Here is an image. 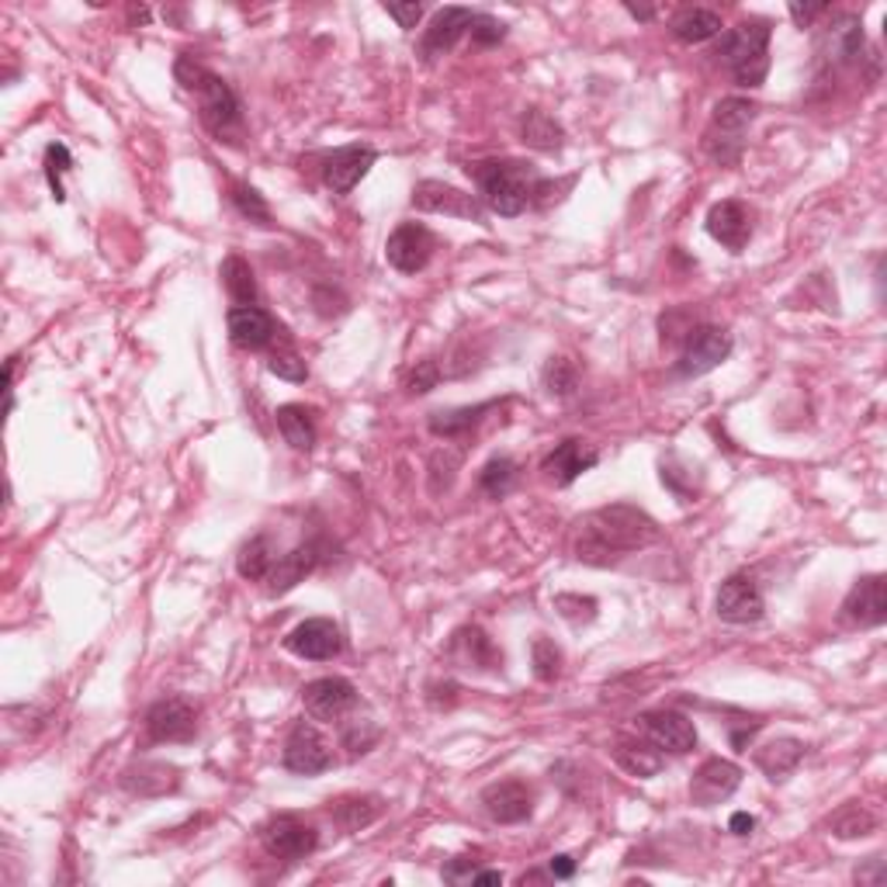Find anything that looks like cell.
<instances>
[{
  "instance_id": "1",
  "label": "cell",
  "mask_w": 887,
  "mask_h": 887,
  "mask_svg": "<svg viewBox=\"0 0 887 887\" xmlns=\"http://www.w3.org/2000/svg\"><path fill=\"white\" fill-rule=\"evenodd\" d=\"M659 541V524L645 509L614 503L593 509L580 524V538H575V559L586 565H610L625 554H635Z\"/></svg>"
},
{
  "instance_id": "2",
  "label": "cell",
  "mask_w": 887,
  "mask_h": 887,
  "mask_svg": "<svg viewBox=\"0 0 887 887\" xmlns=\"http://www.w3.org/2000/svg\"><path fill=\"white\" fill-rule=\"evenodd\" d=\"M173 74H177V83H181L188 94H194L198 119H202V125L212 132V136L226 139V143H239L243 139V111H239V98H236L233 87L218 74H212L209 66L194 63L191 56L177 59Z\"/></svg>"
},
{
  "instance_id": "3",
  "label": "cell",
  "mask_w": 887,
  "mask_h": 887,
  "mask_svg": "<svg viewBox=\"0 0 887 887\" xmlns=\"http://www.w3.org/2000/svg\"><path fill=\"white\" fill-rule=\"evenodd\" d=\"M482 202L503 218H517L535 202L541 188V173L527 160H490L475 167Z\"/></svg>"
},
{
  "instance_id": "4",
  "label": "cell",
  "mask_w": 887,
  "mask_h": 887,
  "mask_svg": "<svg viewBox=\"0 0 887 887\" xmlns=\"http://www.w3.org/2000/svg\"><path fill=\"white\" fill-rule=\"evenodd\" d=\"M721 56L742 87H763L770 74V21L752 18L721 38Z\"/></svg>"
},
{
  "instance_id": "5",
  "label": "cell",
  "mask_w": 887,
  "mask_h": 887,
  "mask_svg": "<svg viewBox=\"0 0 887 887\" xmlns=\"http://www.w3.org/2000/svg\"><path fill=\"white\" fill-rule=\"evenodd\" d=\"M752 119H756V104L745 101V98H725L715 108L711 125H707V132H704V149L711 153L715 164L731 167L742 157L745 132H749Z\"/></svg>"
},
{
  "instance_id": "6",
  "label": "cell",
  "mask_w": 887,
  "mask_h": 887,
  "mask_svg": "<svg viewBox=\"0 0 887 887\" xmlns=\"http://www.w3.org/2000/svg\"><path fill=\"white\" fill-rule=\"evenodd\" d=\"M731 353V337L728 329L700 323L686 329V344H683V358H680V374L686 379H700V374L715 371L721 361H728Z\"/></svg>"
},
{
  "instance_id": "7",
  "label": "cell",
  "mask_w": 887,
  "mask_h": 887,
  "mask_svg": "<svg viewBox=\"0 0 887 887\" xmlns=\"http://www.w3.org/2000/svg\"><path fill=\"white\" fill-rule=\"evenodd\" d=\"M434 247H437V239L427 226H419V222H403V226H398L385 243V260L398 274H419L430 263Z\"/></svg>"
},
{
  "instance_id": "8",
  "label": "cell",
  "mask_w": 887,
  "mask_h": 887,
  "mask_svg": "<svg viewBox=\"0 0 887 887\" xmlns=\"http://www.w3.org/2000/svg\"><path fill=\"white\" fill-rule=\"evenodd\" d=\"M263 850L278 860H302L319 846V835L313 826H305L295 815H278L260 829Z\"/></svg>"
},
{
  "instance_id": "9",
  "label": "cell",
  "mask_w": 887,
  "mask_h": 887,
  "mask_svg": "<svg viewBox=\"0 0 887 887\" xmlns=\"http://www.w3.org/2000/svg\"><path fill=\"white\" fill-rule=\"evenodd\" d=\"M302 704L316 721H340V718H347L353 711V704H358V690H353V683L344 680V676H323V680L305 683Z\"/></svg>"
},
{
  "instance_id": "10",
  "label": "cell",
  "mask_w": 887,
  "mask_h": 887,
  "mask_svg": "<svg viewBox=\"0 0 887 887\" xmlns=\"http://www.w3.org/2000/svg\"><path fill=\"white\" fill-rule=\"evenodd\" d=\"M284 766L302 776H316L333 766V749L329 742L316 731V725L299 721L292 728V736L284 742Z\"/></svg>"
},
{
  "instance_id": "11",
  "label": "cell",
  "mask_w": 887,
  "mask_h": 887,
  "mask_svg": "<svg viewBox=\"0 0 887 887\" xmlns=\"http://www.w3.org/2000/svg\"><path fill=\"white\" fill-rule=\"evenodd\" d=\"M715 607H718V617L728 620V625H756L766 610V600L749 575H731V580L721 583Z\"/></svg>"
},
{
  "instance_id": "12",
  "label": "cell",
  "mask_w": 887,
  "mask_h": 887,
  "mask_svg": "<svg viewBox=\"0 0 887 887\" xmlns=\"http://www.w3.org/2000/svg\"><path fill=\"white\" fill-rule=\"evenodd\" d=\"M146 731L153 742H188L198 731V711L184 697L157 700L146 715Z\"/></svg>"
},
{
  "instance_id": "13",
  "label": "cell",
  "mask_w": 887,
  "mask_h": 887,
  "mask_svg": "<svg viewBox=\"0 0 887 887\" xmlns=\"http://www.w3.org/2000/svg\"><path fill=\"white\" fill-rule=\"evenodd\" d=\"M413 209L419 212H437V215H454V218H469V222H482V205L479 198L461 191L454 184L444 181H424L416 184L413 191Z\"/></svg>"
},
{
  "instance_id": "14",
  "label": "cell",
  "mask_w": 887,
  "mask_h": 887,
  "mask_svg": "<svg viewBox=\"0 0 887 887\" xmlns=\"http://www.w3.org/2000/svg\"><path fill=\"white\" fill-rule=\"evenodd\" d=\"M284 649L295 652L299 659H308V662H326V659L340 655L344 638L333 620L313 617V620H302V625L284 638Z\"/></svg>"
},
{
  "instance_id": "15",
  "label": "cell",
  "mask_w": 887,
  "mask_h": 887,
  "mask_svg": "<svg viewBox=\"0 0 887 887\" xmlns=\"http://www.w3.org/2000/svg\"><path fill=\"white\" fill-rule=\"evenodd\" d=\"M374 160H379V149L361 146V143L344 146V149L329 153V157H326L323 181L333 188V194H350L353 188L364 181V173L374 167Z\"/></svg>"
},
{
  "instance_id": "16",
  "label": "cell",
  "mask_w": 887,
  "mask_h": 887,
  "mask_svg": "<svg viewBox=\"0 0 887 887\" xmlns=\"http://www.w3.org/2000/svg\"><path fill=\"white\" fill-rule=\"evenodd\" d=\"M742 784V770L731 760H707L690 781V801L697 808H715L728 801Z\"/></svg>"
},
{
  "instance_id": "17",
  "label": "cell",
  "mask_w": 887,
  "mask_h": 887,
  "mask_svg": "<svg viewBox=\"0 0 887 887\" xmlns=\"http://www.w3.org/2000/svg\"><path fill=\"white\" fill-rule=\"evenodd\" d=\"M842 617L860 628H877L887 620V590L884 575H863V580L850 590L846 604H842Z\"/></svg>"
},
{
  "instance_id": "18",
  "label": "cell",
  "mask_w": 887,
  "mask_h": 887,
  "mask_svg": "<svg viewBox=\"0 0 887 887\" xmlns=\"http://www.w3.org/2000/svg\"><path fill=\"white\" fill-rule=\"evenodd\" d=\"M596 461H600V451H596L593 444H586L580 437H569L544 458L541 469L554 485H572L580 475H586Z\"/></svg>"
},
{
  "instance_id": "19",
  "label": "cell",
  "mask_w": 887,
  "mask_h": 887,
  "mask_svg": "<svg viewBox=\"0 0 887 887\" xmlns=\"http://www.w3.org/2000/svg\"><path fill=\"white\" fill-rule=\"evenodd\" d=\"M641 728H645L652 745H659L665 752H676V756H683V752H690L697 745L694 721L680 711H649V715H641Z\"/></svg>"
},
{
  "instance_id": "20",
  "label": "cell",
  "mask_w": 887,
  "mask_h": 887,
  "mask_svg": "<svg viewBox=\"0 0 887 887\" xmlns=\"http://www.w3.org/2000/svg\"><path fill=\"white\" fill-rule=\"evenodd\" d=\"M482 805H485V811H490L493 822L514 826V822L530 818L535 794H530V787L524 781H499V784L482 790Z\"/></svg>"
},
{
  "instance_id": "21",
  "label": "cell",
  "mask_w": 887,
  "mask_h": 887,
  "mask_svg": "<svg viewBox=\"0 0 887 887\" xmlns=\"http://www.w3.org/2000/svg\"><path fill=\"white\" fill-rule=\"evenodd\" d=\"M229 326V340L243 350H260L268 347L274 337V319L263 313L260 305H236L226 316Z\"/></svg>"
},
{
  "instance_id": "22",
  "label": "cell",
  "mask_w": 887,
  "mask_h": 887,
  "mask_svg": "<svg viewBox=\"0 0 887 887\" xmlns=\"http://www.w3.org/2000/svg\"><path fill=\"white\" fill-rule=\"evenodd\" d=\"M707 233H711V239H718L721 247L739 254L752 236L749 209L742 202H718L711 212H707Z\"/></svg>"
},
{
  "instance_id": "23",
  "label": "cell",
  "mask_w": 887,
  "mask_h": 887,
  "mask_svg": "<svg viewBox=\"0 0 887 887\" xmlns=\"http://www.w3.org/2000/svg\"><path fill=\"white\" fill-rule=\"evenodd\" d=\"M323 548L316 544V541H305V544H299V548H292L288 554H278V562H274V569H271V575L263 583H268V590L271 593H288V590H295L308 572H313L316 565H319V554Z\"/></svg>"
},
{
  "instance_id": "24",
  "label": "cell",
  "mask_w": 887,
  "mask_h": 887,
  "mask_svg": "<svg viewBox=\"0 0 887 887\" xmlns=\"http://www.w3.org/2000/svg\"><path fill=\"white\" fill-rule=\"evenodd\" d=\"M472 18H475V11H469V8H444V11H437L434 21H430V29H427V35H424V56L427 59H437L444 53H451L454 42L464 32H469Z\"/></svg>"
},
{
  "instance_id": "25",
  "label": "cell",
  "mask_w": 887,
  "mask_h": 887,
  "mask_svg": "<svg viewBox=\"0 0 887 887\" xmlns=\"http://www.w3.org/2000/svg\"><path fill=\"white\" fill-rule=\"evenodd\" d=\"M826 59L835 66H853L863 56V21L856 14H842L832 21V29L822 38Z\"/></svg>"
},
{
  "instance_id": "26",
  "label": "cell",
  "mask_w": 887,
  "mask_h": 887,
  "mask_svg": "<svg viewBox=\"0 0 887 887\" xmlns=\"http://www.w3.org/2000/svg\"><path fill=\"white\" fill-rule=\"evenodd\" d=\"M451 652L458 655L461 665H469V670H496V665H503V652L493 645V638L482 628H461L454 635Z\"/></svg>"
},
{
  "instance_id": "27",
  "label": "cell",
  "mask_w": 887,
  "mask_h": 887,
  "mask_svg": "<svg viewBox=\"0 0 887 887\" xmlns=\"http://www.w3.org/2000/svg\"><path fill=\"white\" fill-rule=\"evenodd\" d=\"M805 760V742L797 739H773L763 749H756V766L770 776V781H784L787 773L797 770Z\"/></svg>"
},
{
  "instance_id": "28",
  "label": "cell",
  "mask_w": 887,
  "mask_h": 887,
  "mask_svg": "<svg viewBox=\"0 0 887 887\" xmlns=\"http://www.w3.org/2000/svg\"><path fill=\"white\" fill-rule=\"evenodd\" d=\"M614 760L625 773L638 776V781H652V776H659L665 766V756L659 752V745H649V742H620L614 749Z\"/></svg>"
},
{
  "instance_id": "29",
  "label": "cell",
  "mask_w": 887,
  "mask_h": 887,
  "mask_svg": "<svg viewBox=\"0 0 887 887\" xmlns=\"http://www.w3.org/2000/svg\"><path fill=\"white\" fill-rule=\"evenodd\" d=\"M274 562H278V551H274V544H271L268 535L250 538L247 544L239 548V554H236V569H239L243 580H250V583L268 580Z\"/></svg>"
},
{
  "instance_id": "30",
  "label": "cell",
  "mask_w": 887,
  "mask_h": 887,
  "mask_svg": "<svg viewBox=\"0 0 887 887\" xmlns=\"http://www.w3.org/2000/svg\"><path fill=\"white\" fill-rule=\"evenodd\" d=\"M278 427L284 434V440L292 444L295 451H313L316 444V416L313 409H305L299 403H288L278 409Z\"/></svg>"
},
{
  "instance_id": "31",
  "label": "cell",
  "mask_w": 887,
  "mask_h": 887,
  "mask_svg": "<svg viewBox=\"0 0 887 887\" xmlns=\"http://www.w3.org/2000/svg\"><path fill=\"white\" fill-rule=\"evenodd\" d=\"M721 32V14L707 8H686L673 18V35L686 46H700V42L715 38Z\"/></svg>"
},
{
  "instance_id": "32",
  "label": "cell",
  "mask_w": 887,
  "mask_h": 887,
  "mask_svg": "<svg viewBox=\"0 0 887 887\" xmlns=\"http://www.w3.org/2000/svg\"><path fill=\"white\" fill-rule=\"evenodd\" d=\"M125 790L139 794V797H149V794H167L177 787V770L167 766V763H139L136 770H128L122 776Z\"/></svg>"
},
{
  "instance_id": "33",
  "label": "cell",
  "mask_w": 887,
  "mask_h": 887,
  "mask_svg": "<svg viewBox=\"0 0 887 887\" xmlns=\"http://www.w3.org/2000/svg\"><path fill=\"white\" fill-rule=\"evenodd\" d=\"M520 132H524V143H527V146L544 149V153L559 149L562 139H565L562 125L554 122V119L548 115V111H541V108H530V111H527L524 122H520Z\"/></svg>"
},
{
  "instance_id": "34",
  "label": "cell",
  "mask_w": 887,
  "mask_h": 887,
  "mask_svg": "<svg viewBox=\"0 0 887 887\" xmlns=\"http://www.w3.org/2000/svg\"><path fill=\"white\" fill-rule=\"evenodd\" d=\"M222 284H226V292L236 305H254L257 302V281H254V271L250 263L243 257H226L222 260Z\"/></svg>"
},
{
  "instance_id": "35",
  "label": "cell",
  "mask_w": 887,
  "mask_h": 887,
  "mask_svg": "<svg viewBox=\"0 0 887 887\" xmlns=\"http://www.w3.org/2000/svg\"><path fill=\"white\" fill-rule=\"evenodd\" d=\"M829 829H832V835H839V839H863V835L877 832V815L867 811L863 805H856V801H850V805H842V808L829 818Z\"/></svg>"
},
{
  "instance_id": "36",
  "label": "cell",
  "mask_w": 887,
  "mask_h": 887,
  "mask_svg": "<svg viewBox=\"0 0 887 887\" xmlns=\"http://www.w3.org/2000/svg\"><path fill=\"white\" fill-rule=\"evenodd\" d=\"M493 403H482V406H464V409H448V413H434L430 416V430L437 437H461V434H469L482 413H490Z\"/></svg>"
},
{
  "instance_id": "37",
  "label": "cell",
  "mask_w": 887,
  "mask_h": 887,
  "mask_svg": "<svg viewBox=\"0 0 887 887\" xmlns=\"http://www.w3.org/2000/svg\"><path fill=\"white\" fill-rule=\"evenodd\" d=\"M514 482H517V464L509 461V458H493L482 469V475H479L482 493L490 496V499H503L509 490H514Z\"/></svg>"
},
{
  "instance_id": "38",
  "label": "cell",
  "mask_w": 887,
  "mask_h": 887,
  "mask_svg": "<svg viewBox=\"0 0 887 887\" xmlns=\"http://www.w3.org/2000/svg\"><path fill=\"white\" fill-rule=\"evenodd\" d=\"M374 815H379V801H374V797H347V801H337V808H333V818H337L347 832H358Z\"/></svg>"
},
{
  "instance_id": "39",
  "label": "cell",
  "mask_w": 887,
  "mask_h": 887,
  "mask_svg": "<svg viewBox=\"0 0 887 887\" xmlns=\"http://www.w3.org/2000/svg\"><path fill=\"white\" fill-rule=\"evenodd\" d=\"M233 205L239 209V215L243 218H250V222H257V226H271V209H268V202H263L260 198V191L257 188H250V184H233Z\"/></svg>"
},
{
  "instance_id": "40",
  "label": "cell",
  "mask_w": 887,
  "mask_h": 887,
  "mask_svg": "<svg viewBox=\"0 0 887 887\" xmlns=\"http://www.w3.org/2000/svg\"><path fill=\"white\" fill-rule=\"evenodd\" d=\"M530 659H535V673L538 680H554L562 670V652L554 645L551 638H535V645H530Z\"/></svg>"
},
{
  "instance_id": "41",
  "label": "cell",
  "mask_w": 887,
  "mask_h": 887,
  "mask_svg": "<svg viewBox=\"0 0 887 887\" xmlns=\"http://www.w3.org/2000/svg\"><path fill=\"white\" fill-rule=\"evenodd\" d=\"M575 382H580V371H575V364L569 358H551L548 368H544V389L554 392V395H569L575 389Z\"/></svg>"
},
{
  "instance_id": "42",
  "label": "cell",
  "mask_w": 887,
  "mask_h": 887,
  "mask_svg": "<svg viewBox=\"0 0 887 887\" xmlns=\"http://www.w3.org/2000/svg\"><path fill=\"white\" fill-rule=\"evenodd\" d=\"M70 164H74V157H70V149H66L63 143H53V146H46V181H49V191H53V198L56 202H63V181L59 177L70 170Z\"/></svg>"
},
{
  "instance_id": "43",
  "label": "cell",
  "mask_w": 887,
  "mask_h": 887,
  "mask_svg": "<svg viewBox=\"0 0 887 887\" xmlns=\"http://www.w3.org/2000/svg\"><path fill=\"white\" fill-rule=\"evenodd\" d=\"M554 610H559L562 617H569L572 625H580V620H593L596 617V600H593V596L562 593V596H554Z\"/></svg>"
},
{
  "instance_id": "44",
  "label": "cell",
  "mask_w": 887,
  "mask_h": 887,
  "mask_svg": "<svg viewBox=\"0 0 887 887\" xmlns=\"http://www.w3.org/2000/svg\"><path fill=\"white\" fill-rule=\"evenodd\" d=\"M469 35H472L475 46H496V42L506 38V25L493 14H475L472 25H469Z\"/></svg>"
},
{
  "instance_id": "45",
  "label": "cell",
  "mask_w": 887,
  "mask_h": 887,
  "mask_svg": "<svg viewBox=\"0 0 887 887\" xmlns=\"http://www.w3.org/2000/svg\"><path fill=\"white\" fill-rule=\"evenodd\" d=\"M268 371L271 374H278V379H284V382H305V361L302 358H295V353H274V358L268 361Z\"/></svg>"
},
{
  "instance_id": "46",
  "label": "cell",
  "mask_w": 887,
  "mask_h": 887,
  "mask_svg": "<svg viewBox=\"0 0 887 887\" xmlns=\"http://www.w3.org/2000/svg\"><path fill=\"white\" fill-rule=\"evenodd\" d=\"M437 382H440V368H437V361H424V364H419V368L413 371V379H409V392L424 395V392H430Z\"/></svg>"
},
{
  "instance_id": "47",
  "label": "cell",
  "mask_w": 887,
  "mask_h": 887,
  "mask_svg": "<svg viewBox=\"0 0 887 887\" xmlns=\"http://www.w3.org/2000/svg\"><path fill=\"white\" fill-rule=\"evenodd\" d=\"M475 874H479V863L469 860V856H458V860L448 863V867H444V880H451V884H472Z\"/></svg>"
},
{
  "instance_id": "48",
  "label": "cell",
  "mask_w": 887,
  "mask_h": 887,
  "mask_svg": "<svg viewBox=\"0 0 887 887\" xmlns=\"http://www.w3.org/2000/svg\"><path fill=\"white\" fill-rule=\"evenodd\" d=\"M385 14L398 21V29H416L424 18V4H385Z\"/></svg>"
},
{
  "instance_id": "49",
  "label": "cell",
  "mask_w": 887,
  "mask_h": 887,
  "mask_svg": "<svg viewBox=\"0 0 887 887\" xmlns=\"http://www.w3.org/2000/svg\"><path fill=\"white\" fill-rule=\"evenodd\" d=\"M787 11H790V18L797 21V29H808L818 14H826V11H829V4H790Z\"/></svg>"
},
{
  "instance_id": "50",
  "label": "cell",
  "mask_w": 887,
  "mask_h": 887,
  "mask_svg": "<svg viewBox=\"0 0 887 887\" xmlns=\"http://www.w3.org/2000/svg\"><path fill=\"white\" fill-rule=\"evenodd\" d=\"M548 874L554 877V880H569L572 874H575V860L572 856H551V863H548Z\"/></svg>"
},
{
  "instance_id": "51",
  "label": "cell",
  "mask_w": 887,
  "mask_h": 887,
  "mask_svg": "<svg viewBox=\"0 0 887 887\" xmlns=\"http://www.w3.org/2000/svg\"><path fill=\"white\" fill-rule=\"evenodd\" d=\"M856 880L860 884H880L884 880V860L880 856H871L867 871H856Z\"/></svg>"
},
{
  "instance_id": "52",
  "label": "cell",
  "mask_w": 887,
  "mask_h": 887,
  "mask_svg": "<svg viewBox=\"0 0 887 887\" xmlns=\"http://www.w3.org/2000/svg\"><path fill=\"white\" fill-rule=\"evenodd\" d=\"M752 829H756V818H752V815H745V811L731 815V832H736V835H749Z\"/></svg>"
},
{
  "instance_id": "53",
  "label": "cell",
  "mask_w": 887,
  "mask_h": 887,
  "mask_svg": "<svg viewBox=\"0 0 887 887\" xmlns=\"http://www.w3.org/2000/svg\"><path fill=\"white\" fill-rule=\"evenodd\" d=\"M472 884H503V874L499 871H479L472 877Z\"/></svg>"
},
{
  "instance_id": "54",
  "label": "cell",
  "mask_w": 887,
  "mask_h": 887,
  "mask_svg": "<svg viewBox=\"0 0 887 887\" xmlns=\"http://www.w3.org/2000/svg\"><path fill=\"white\" fill-rule=\"evenodd\" d=\"M628 14L638 18V21H649V18H655V8H635V4H628Z\"/></svg>"
}]
</instances>
